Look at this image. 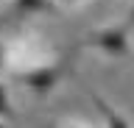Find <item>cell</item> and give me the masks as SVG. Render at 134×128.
Wrapping results in <instances>:
<instances>
[{
  "label": "cell",
  "mask_w": 134,
  "mask_h": 128,
  "mask_svg": "<svg viewBox=\"0 0 134 128\" xmlns=\"http://www.w3.org/2000/svg\"><path fill=\"white\" fill-rule=\"evenodd\" d=\"M81 47H95L106 59H129L131 42H129V25H106L95 28L81 39Z\"/></svg>",
  "instance_id": "1"
},
{
  "label": "cell",
  "mask_w": 134,
  "mask_h": 128,
  "mask_svg": "<svg viewBox=\"0 0 134 128\" xmlns=\"http://www.w3.org/2000/svg\"><path fill=\"white\" fill-rule=\"evenodd\" d=\"M67 75V64H53V67H39V70H31L23 75V84L36 95H45L50 92L53 86Z\"/></svg>",
  "instance_id": "2"
},
{
  "label": "cell",
  "mask_w": 134,
  "mask_h": 128,
  "mask_svg": "<svg viewBox=\"0 0 134 128\" xmlns=\"http://www.w3.org/2000/svg\"><path fill=\"white\" fill-rule=\"evenodd\" d=\"M36 14L59 17L62 9H59L56 0H14V6H11V20H14V22L28 20V17H36Z\"/></svg>",
  "instance_id": "3"
},
{
  "label": "cell",
  "mask_w": 134,
  "mask_h": 128,
  "mask_svg": "<svg viewBox=\"0 0 134 128\" xmlns=\"http://www.w3.org/2000/svg\"><path fill=\"white\" fill-rule=\"evenodd\" d=\"M87 92H90V97L95 100V106L100 109V114L106 117V125H112V128H129V125H131V123H129L123 114H117V111L106 103V97H100V95H98V92H92V89H87Z\"/></svg>",
  "instance_id": "4"
},
{
  "label": "cell",
  "mask_w": 134,
  "mask_h": 128,
  "mask_svg": "<svg viewBox=\"0 0 134 128\" xmlns=\"http://www.w3.org/2000/svg\"><path fill=\"white\" fill-rule=\"evenodd\" d=\"M0 117L8 120V123H14L17 120V111L11 109V100H8V92H6V86L0 84Z\"/></svg>",
  "instance_id": "5"
},
{
  "label": "cell",
  "mask_w": 134,
  "mask_h": 128,
  "mask_svg": "<svg viewBox=\"0 0 134 128\" xmlns=\"http://www.w3.org/2000/svg\"><path fill=\"white\" fill-rule=\"evenodd\" d=\"M126 25H129V28L134 25V6H131V14H129V20H126Z\"/></svg>",
  "instance_id": "6"
},
{
  "label": "cell",
  "mask_w": 134,
  "mask_h": 128,
  "mask_svg": "<svg viewBox=\"0 0 134 128\" xmlns=\"http://www.w3.org/2000/svg\"><path fill=\"white\" fill-rule=\"evenodd\" d=\"M3 59H6V50H3V45H0V70H3Z\"/></svg>",
  "instance_id": "7"
}]
</instances>
